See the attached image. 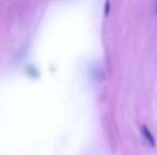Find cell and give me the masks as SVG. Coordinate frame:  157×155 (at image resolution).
Returning <instances> with one entry per match:
<instances>
[{"label":"cell","instance_id":"7a4b0ae2","mask_svg":"<svg viewBox=\"0 0 157 155\" xmlns=\"http://www.w3.org/2000/svg\"><path fill=\"white\" fill-rule=\"evenodd\" d=\"M108 14H110V2L107 0V2H105V8H104V15L108 17Z\"/></svg>","mask_w":157,"mask_h":155},{"label":"cell","instance_id":"3957f363","mask_svg":"<svg viewBox=\"0 0 157 155\" xmlns=\"http://www.w3.org/2000/svg\"><path fill=\"white\" fill-rule=\"evenodd\" d=\"M156 12H157V5H156Z\"/></svg>","mask_w":157,"mask_h":155},{"label":"cell","instance_id":"6da1fadb","mask_svg":"<svg viewBox=\"0 0 157 155\" xmlns=\"http://www.w3.org/2000/svg\"><path fill=\"white\" fill-rule=\"evenodd\" d=\"M140 131H142V137L147 140V143H148L150 146H154L156 140H154V137H153L151 131L148 129V126H147V125H142V126H140Z\"/></svg>","mask_w":157,"mask_h":155}]
</instances>
